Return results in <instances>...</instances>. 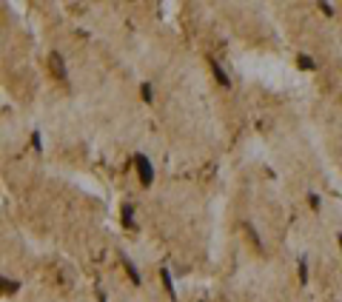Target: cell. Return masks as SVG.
<instances>
[{"label": "cell", "mask_w": 342, "mask_h": 302, "mask_svg": "<svg viewBox=\"0 0 342 302\" xmlns=\"http://www.w3.org/2000/svg\"><path fill=\"white\" fill-rule=\"evenodd\" d=\"M134 168H137V177H140L143 186H151V183H154V168H151L146 154H137L134 157Z\"/></svg>", "instance_id": "obj_1"}, {"label": "cell", "mask_w": 342, "mask_h": 302, "mask_svg": "<svg viewBox=\"0 0 342 302\" xmlns=\"http://www.w3.org/2000/svg\"><path fill=\"white\" fill-rule=\"evenodd\" d=\"M49 66H52V71H55V77H60V80L66 83L68 80V74H66V63H63V57H60V54H52V57H49Z\"/></svg>", "instance_id": "obj_2"}, {"label": "cell", "mask_w": 342, "mask_h": 302, "mask_svg": "<svg viewBox=\"0 0 342 302\" xmlns=\"http://www.w3.org/2000/svg\"><path fill=\"white\" fill-rule=\"evenodd\" d=\"M208 66H211V71H214L217 83H220L223 89H228V86H231V77H228V74H226V69H223V66H220L217 60H208Z\"/></svg>", "instance_id": "obj_3"}, {"label": "cell", "mask_w": 342, "mask_h": 302, "mask_svg": "<svg viewBox=\"0 0 342 302\" xmlns=\"http://www.w3.org/2000/svg\"><path fill=\"white\" fill-rule=\"evenodd\" d=\"M123 268H125V274H128V279H131L134 285H143V277H140V271H137V265L131 262V259H123Z\"/></svg>", "instance_id": "obj_4"}, {"label": "cell", "mask_w": 342, "mask_h": 302, "mask_svg": "<svg viewBox=\"0 0 342 302\" xmlns=\"http://www.w3.org/2000/svg\"><path fill=\"white\" fill-rule=\"evenodd\" d=\"M160 279H163V288L169 291V297L174 300V282H171V274H169V268H160Z\"/></svg>", "instance_id": "obj_5"}, {"label": "cell", "mask_w": 342, "mask_h": 302, "mask_svg": "<svg viewBox=\"0 0 342 302\" xmlns=\"http://www.w3.org/2000/svg\"><path fill=\"white\" fill-rule=\"evenodd\" d=\"M123 222L128 225V228H134V205H123Z\"/></svg>", "instance_id": "obj_6"}, {"label": "cell", "mask_w": 342, "mask_h": 302, "mask_svg": "<svg viewBox=\"0 0 342 302\" xmlns=\"http://www.w3.org/2000/svg\"><path fill=\"white\" fill-rule=\"evenodd\" d=\"M296 271H299V282L305 285V282H308V259H305V256L296 262Z\"/></svg>", "instance_id": "obj_7"}, {"label": "cell", "mask_w": 342, "mask_h": 302, "mask_svg": "<svg viewBox=\"0 0 342 302\" xmlns=\"http://www.w3.org/2000/svg\"><path fill=\"white\" fill-rule=\"evenodd\" d=\"M296 66H299V69H317V63H314V60L308 57V54H299V57H296Z\"/></svg>", "instance_id": "obj_8"}, {"label": "cell", "mask_w": 342, "mask_h": 302, "mask_svg": "<svg viewBox=\"0 0 342 302\" xmlns=\"http://www.w3.org/2000/svg\"><path fill=\"white\" fill-rule=\"evenodd\" d=\"M245 231H248V237H251V243H254V248H262V243H260V234H257V228H254L251 222H245Z\"/></svg>", "instance_id": "obj_9"}, {"label": "cell", "mask_w": 342, "mask_h": 302, "mask_svg": "<svg viewBox=\"0 0 342 302\" xmlns=\"http://www.w3.org/2000/svg\"><path fill=\"white\" fill-rule=\"evenodd\" d=\"M140 94H143L146 103H151V100H154V89H151V83H143V86H140Z\"/></svg>", "instance_id": "obj_10"}, {"label": "cell", "mask_w": 342, "mask_h": 302, "mask_svg": "<svg viewBox=\"0 0 342 302\" xmlns=\"http://www.w3.org/2000/svg\"><path fill=\"white\" fill-rule=\"evenodd\" d=\"M20 288V282H14V279H3V294H17Z\"/></svg>", "instance_id": "obj_11"}, {"label": "cell", "mask_w": 342, "mask_h": 302, "mask_svg": "<svg viewBox=\"0 0 342 302\" xmlns=\"http://www.w3.org/2000/svg\"><path fill=\"white\" fill-rule=\"evenodd\" d=\"M32 143H34V151H43V140H40V131L32 134Z\"/></svg>", "instance_id": "obj_12"}, {"label": "cell", "mask_w": 342, "mask_h": 302, "mask_svg": "<svg viewBox=\"0 0 342 302\" xmlns=\"http://www.w3.org/2000/svg\"><path fill=\"white\" fill-rule=\"evenodd\" d=\"M319 9H322V12L328 14V17H331V14H334V6H328V3H319Z\"/></svg>", "instance_id": "obj_13"}, {"label": "cell", "mask_w": 342, "mask_h": 302, "mask_svg": "<svg viewBox=\"0 0 342 302\" xmlns=\"http://www.w3.org/2000/svg\"><path fill=\"white\" fill-rule=\"evenodd\" d=\"M311 208H314V211L319 208V197H317V194H311Z\"/></svg>", "instance_id": "obj_14"}, {"label": "cell", "mask_w": 342, "mask_h": 302, "mask_svg": "<svg viewBox=\"0 0 342 302\" xmlns=\"http://www.w3.org/2000/svg\"><path fill=\"white\" fill-rule=\"evenodd\" d=\"M337 243H340V251H342V234H337Z\"/></svg>", "instance_id": "obj_15"}]
</instances>
